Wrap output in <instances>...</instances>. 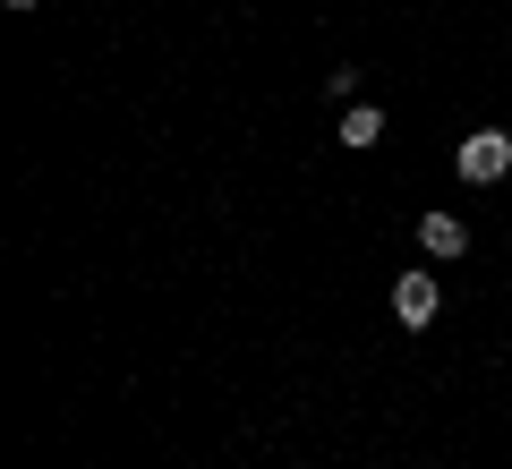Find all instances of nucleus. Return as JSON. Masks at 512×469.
Returning <instances> with one entry per match:
<instances>
[{
	"instance_id": "nucleus-4",
	"label": "nucleus",
	"mask_w": 512,
	"mask_h": 469,
	"mask_svg": "<svg viewBox=\"0 0 512 469\" xmlns=\"http://www.w3.org/2000/svg\"><path fill=\"white\" fill-rule=\"evenodd\" d=\"M419 248H427V256H461V248H470L461 214H427V222H419Z\"/></svg>"
},
{
	"instance_id": "nucleus-3",
	"label": "nucleus",
	"mask_w": 512,
	"mask_h": 469,
	"mask_svg": "<svg viewBox=\"0 0 512 469\" xmlns=\"http://www.w3.org/2000/svg\"><path fill=\"white\" fill-rule=\"evenodd\" d=\"M333 137H342L350 154H367V145L384 137V111H376V103H350V111H342V128H333Z\"/></svg>"
},
{
	"instance_id": "nucleus-1",
	"label": "nucleus",
	"mask_w": 512,
	"mask_h": 469,
	"mask_svg": "<svg viewBox=\"0 0 512 469\" xmlns=\"http://www.w3.org/2000/svg\"><path fill=\"white\" fill-rule=\"evenodd\" d=\"M453 171H461L470 188H495V180L512 171V137H504V128H478V137H461V145H453Z\"/></svg>"
},
{
	"instance_id": "nucleus-5",
	"label": "nucleus",
	"mask_w": 512,
	"mask_h": 469,
	"mask_svg": "<svg viewBox=\"0 0 512 469\" xmlns=\"http://www.w3.org/2000/svg\"><path fill=\"white\" fill-rule=\"evenodd\" d=\"M0 9H35V0H0Z\"/></svg>"
},
{
	"instance_id": "nucleus-2",
	"label": "nucleus",
	"mask_w": 512,
	"mask_h": 469,
	"mask_svg": "<svg viewBox=\"0 0 512 469\" xmlns=\"http://www.w3.org/2000/svg\"><path fill=\"white\" fill-rule=\"evenodd\" d=\"M436 307H444L436 273H402V282H393V316H402L410 333H419V325H436Z\"/></svg>"
}]
</instances>
